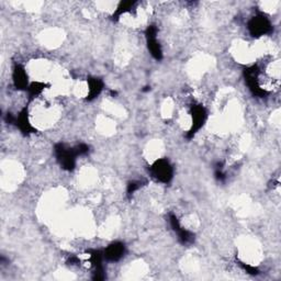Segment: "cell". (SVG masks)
<instances>
[{
	"instance_id": "1",
	"label": "cell",
	"mask_w": 281,
	"mask_h": 281,
	"mask_svg": "<svg viewBox=\"0 0 281 281\" xmlns=\"http://www.w3.org/2000/svg\"><path fill=\"white\" fill-rule=\"evenodd\" d=\"M58 108L49 102H37L30 111V122L37 129H46L58 119Z\"/></svg>"
},
{
	"instance_id": "2",
	"label": "cell",
	"mask_w": 281,
	"mask_h": 281,
	"mask_svg": "<svg viewBox=\"0 0 281 281\" xmlns=\"http://www.w3.org/2000/svg\"><path fill=\"white\" fill-rule=\"evenodd\" d=\"M241 258L250 265H258L261 259V250L255 240L246 237L242 240L238 246Z\"/></svg>"
},
{
	"instance_id": "3",
	"label": "cell",
	"mask_w": 281,
	"mask_h": 281,
	"mask_svg": "<svg viewBox=\"0 0 281 281\" xmlns=\"http://www.w3.org/2000/svg\"><path fill=\"white\" fill-rule=\"evenodd\" d=\"M232 55L241 63H251L256 58L254 48L244 41H237L233 44Z\"/></svg>"
},
{
	"instance_id": "4",
	"label": "cell",
	"mask_w": 281,
	"mask_h": 281,
	"mask_svg": "<svg viewBox=\"0 0 281 281\" xmlns=\"http://www.w3.org/2000/svg\"><path fill=\"white\" fill-rule=\"evenodd\" d=\"M22 170L18 166V164L12 162H7V165L2 167V184L7 186H15L17 182L21 180Z\"/></svg>"
},
{
	"instance_id": "5",
	"label": "cell",
	"mask_w": 281,
	"mask_h": 281,
	"mask_svg": "<svg viewBox=\"0 0 281 281\" xmlns=\"http://www.w3.org/2000/svg\"><path fill=\"white\" fill-rule=\"evenodd\" d=\"M40 40L43 45L49 49H55L60 45L64 40V33L59 29H48L42 32Z\"/></svg>"
},
{
	"instance_id": "6",
	"label": "cell",
	"mask_w": 281,
	"mask_h": 281,
	"mask_svg": "<svg viewBox=\"0 0 281 281\" xmlns=\"http://www.w3.org/2000/svg\"><path fill=\"white\" fill-rule=\"evenodd\" d=\"M211 66V58L207 55H199L191 60L189 64V74L191 76L198 77L207 72Z\"/></svg>"
},
{
	"instance_id": "7",
	"label": "cell",
	"mask_w": 281,
	"mask_h": 281,
	"mask_svg": "<svg viewBox=\"0 0 281 281\" xmlns=\"http://www.w3.org/2000/svg\"><path fill=\"white\" fill-rule=\"evenodd\" d=\"M97 180V172L93 168L86 167L81 170L78 175V184L84 188L91 187Z\"/></svg>"
},
{
	"instance_id": "8",
	"label": "cell",
	"mask_w": 281,
	"mask_h": 281,
	"mask_svg": "<svg viewBox=\"0 0 281 281\" xmlns=\"http://www.w3.org/2000/svg\"><path fill=\"white\" fill-rule=\"evenodd\" d=\"M163 151V143L159 140H153V142L148 143L146 148H145V155H146L147 159H149V162H157L161 159Z\"/></svg>"
},
{
	"instance_id": "9",
	"label": "cell",
	"mask_w": 281,
	"mask_h": 281,
	"mask_svg": "<svg viewBox=\"0 0 281 281\" xmlns=\"http://www.w3.org/2000/svg\"><path fill=\"white\" fill-rule=\"evenodd\" d=\"M96 126L98 131H99V133L104 135H112L115 131L114 122L106 115H101L98 118Z\"/></svg>"
},
{
	"instance_id": "10",
	"label": "cell",
	"mask_w": 281,
	"mask_h": 281,
	"mask_svg": "<svg viewBox=\"0 0 281 281\" xmlns=\"http://www.w3.org/2000/svg\"><path fill=\"white\" fill-rule=\"evenodd\" d=\"M105 110L108 112V113H110L111 115H114V116H121L124 115V109L120 105H116L114 102L112 101H106V106H105Z\"/></svg>"
},
{
	"instance_id": "11",
	"label": "cell",
	"mask_w": 281,
	"mask_h": 281,
	"mask_svg": "<svg viewBox=\"0 0 281 281\" xmlns=\"http://www.w3.org/2000/svg\"><path fill=\"white\" fill-rule=\"evenodd\" d=\"M174 110H175V105L170 99H167L162 104L161 112L164 118H170L172 113H174Z\"/></svg>"
},
{
	"instance_id": "12",
	"label": "cell",
	"mask_w": 281,
	"mask_h": 281,
	"mask_svg": "<svg viewBox=\"0 0 281 281\" xmlns=\"http://www.w3.org/2000/svg\"><path fill=\"white\" fill-rule=\"evenodd\" d=\"M116 3L115 2H112V1H102V2H98L97 3V7H99L101 10H113L115 8Z\"/></svg>"
},
{
	"instance_id": "13",
	"label": "cell",
	"mask_w": 281,
	"mask_h": 281,
	"mask_svg": "<svg viewBox=\"0 0 281 281\" xmlns=\"http://www.w3.org/2000/svg\"><path fill=\"white\" fill-rule=\"evenodd\" d=\"M278 4H279V2H277V1H266V2H263V8H264L265 11L273 12V11H275V9H277Z\"/></svg>"
}]
</instances>
